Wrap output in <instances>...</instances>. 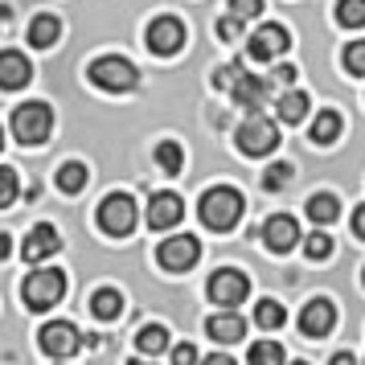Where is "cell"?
<instances>
[{
    "label": "cell",
    "instance_id": "cell-1",
    "mask_svg": "<svg viewBox=\"0 0 365 365\" xmlns=\"http://www.w3.org/2000/svg\"><path fill=\"white\" fill-rule=\"evenodd\" d=\"M242 193L238 189H230V185H217V189H210L205 197L197 201V214H201V222L210 226V230H234L238 226V217H242Z\"/></svg>",
    "mask_w": 365,
    "mask_h": 365
},
{
    "label": "cell",
    "instance_id": "cell-2",
    "mask_svg": "<svg viewBox=\"0 0 365 365\" xmlns=\"http://www.w3.org/2000/svg\"><path fill=\"white\" fill-rule=\"evenodd\" d=\"M53 132V111H50V103H21L17 111H13V135H17L25 148H37V144H46Z\"/></svg>",
    "mask_w": 365,
    "mask_h": 365
},
{
    "label": "cell",
    "instance_id": "cell-3",
    "mask_svg": "<svg viewBox=\"0 0 365 365\" xmlns=\"http://www.w3.org/2000/svg\"><path fill=\"white\" fill-rule=\"evenodd\" d=\"M214 86L230 91V99L238 103V107H259V103L267 99V78H259V74H247V66H242V62H230V66L217 70Z\"/></svg>",
    "mask_w": 365,
    "mask_h": 365
},
{
    "label": "cell",
    "instance_id": "cell-4",
    "mask_svg": "<svg viewBox=\"0 0 365 365\" xmlns=\"http://www.w3.org/2000/svg\"><path fill=\"white\" fill-rule=\"evenodd\" d=\"M62 296H66V275L53 271V267H46V271H29V279L21 283V299H25L29 312H46V308H53Z\"/></svg>",
    "mask_w": 365,
    "mask_h": 365
},
{
    "label": "cell",
    "instance_id": "cell-5",
    "mask_svg": "<svg viewBox=\"0 0 365 365\" xmlns=\"http://www.w3.org/2000/svg\"><path fill=\"white\" fill-rule=\"evenodd\" d=\"M91 83L103 86V91H132L135 83H140V70L128 62V58H119V53H107V58H99V62H91Z\"/></svg>",
    "mask_w": 365,
    "mask_h": 365
},
{
    "label": "cell",
    "instance_id": "cell-6",
    "mask_svg": "<svg viewBox=\"0 0 365 365\" xmlns=\"http://www.w3.org/2000/svg\"><path fill=\"white\" fill-rule=\"evenodd\" d=\"M238 148H242V156H271V152L279 148V128L271 123L267 115H247V123L238 128Z\"/></svg>",
    "mask_w": 365,
    "mask_h": 365
},
{
    "label": "cell",
    "instance_id": "cell-7",
    "mask_svg": "<svg viewBox=\"0 0 365 365\" xmlns=\"http://www.w3.org/2000/svg\"><path fill=\"white\" fill-rule=\"evenodd\" d=\"M135 222H140V214H135V201L128 193H111L99 205V230L111 238H128L135 230Z\"/></svg>",
    "mask_w": 365,
    "mask_h": 365
},
{
    "label": "cell",
    "instance_id": "cell-8",
    "mask_svg": "<svg viewBox=\"0 0 365 365\" xmlns=\"http://www.w3.org/2000/svg\"><path fill=\"white\" fill-rule=\"evenodd\" d=\"M287 46H292V34L283 29V25H259L255 34L247 37V53L255 58V62H275V58H283L287 53Z\"/></svg>",
    "mask_w": 365,
    "mask_h": 365
},
{
    "label": "cell",
    "instance_id": "cell-9",
    "mask_svg": "<svg viewBox=\"0 0 365 365\" xmlns=\"http://www.w3.org/2000/svg\"><path fill=\"white\" fill-rule=\"evenodd\" d=\"M250 296V279L242 271H234V267H222L210 275V299L222 304V308H238L242 299Z\"/></svg>",
    "mask_w": 365,
    "mask_h": 365
},
{
    "label": "cell",
    "instance_id": "cell-10",
    "mask_svg": "<svg viewBox=\"0 0 365 365\" xmlns=\"http://www.w3.org/2000/svg\"><path fill=\"white\" fill-rule=\"evenodd\" d=\"M37 336H41V349L50 353L53 361H66V357H74V353H78V345H83V332L74 329L70 320H50V324L37 332Z\"/></svg>",
    "mask_w": 365,
    "mask_h": 365
},
{
    "label": "cell",
    "instance_id": "cell-11",
    "mask_svg": "<svg viewBox=\"0 0 365 365\" xmlns=\"http://www.w3.org/2000/svg\"><path fill=\"white\" fill-rule=\"evenodd\" d=\"M255 238H263L267 250H275V255H287L292 247H299V222L292 214H275L263 222V230H255Z\"/></svg>",
    "mask_w": 365,
    "mask_h": 365
},
{
    "label": "cell",
    "instance_id": "cell-12",
    "mask_svg": "<svg viewBox=\"0 0 365 365\" xmlns=\"http://www.w3.org/2000/svg\"><path fill=\"white\" fill-rule=\"evenodd\" d=\"M156 259H160V267H165V271H189V267L201 259V242L193 238V234H177V238H165Z\"/></svg>",
    "mask_w": 365,
    "mask_h": 365
},
{
    "label": "cell",
    "instance_id": "cell-13",
    "mask_svg": "<svg viewBox=\"0 0 365 365\" xmlns=\"http://www.w3.org/2000/svg\"><path fill=\"white\" fill-rule=\"evenodd\" d=\"M185 46V25L177 17H156L148 25V50L156 58H173V53H181Z\"/></svg>",
    "mask_w": 365,
    "mask_h": 365
},
{
    "label": "cell",
    "instance_id": "cell-14",
    "mask_svg": "<svg viewBox=\"0 0 365 365\" xmlns=\"http://www.w3.org/2000/svg\"><path fill=\"white\" fill-rule=\"evenodd\" d=\"M58 250H62V234L53 230L50 222H37L34 230H29V238H25V247H21V259L25 263H46Z\"/></svg>",
    "mask_w": 365,
    "mask_h": 365
},
{
    "label": "cell",
    "instance_id": "cell-15",
    "mask_svg": "<svg viewBox=\"0 0 365 365\" xmlns=\"http://www.w3.org/2000/svg\"><path fill=\"white\" fill-rule=\"evenodd\" d=\"M332 324H336V308H332V299H312V304H304V312H299V332L304 336H329Z\"/></svg>",
    "mask_w": 365,
    "mask_h": 365
},
{
    "label": "cell",
    "instance_id": "cell-16",
    "mask_svg": "<svg viewBox=\"0 0 365 365\" xmlns=\"http://www.w3.org/2000/svg\"><path fill=\"white\" fill-rule=\"evenodd\" d=\"M181 217H185V201L177 197V193H152V201H148V226L156 234L173 230Z\"/></svg>",
    "mask_w": 365,
    "mask_h": 365
},
{
    "label": "cell",
    "instance_id": "cell-17",
    "mask_svg": "<svg viewBox=\"0 0 365 365\" xmlns=\"http://www.w3.org/2000/svg\"><path fill=\"white\" fill-rule=\"evenodd\" d=\"M205 332L214 336L217 345H238V341H242V332H247V320L234 312V308H222L217 316L205 320Z\"/></svg>",
    "mask_w": 365,
    "mask_h": 365
},
{
    "label": "cell",
    "instance_id": "cell-18",
    "mask_svg": "<svg viewBox=\"0 0 365 365\" xmlns=\"http://www.w3.org/2000/svg\"><path fill=\"white\" fill-rule=\"evenodd\" d=\"M34 78V66L21 50H4L0 53V86L4 91H21V86Z\"/></svg>",
    "mask_w": 365,
    "mask_h": 365
},
{
    "label": "cell",
    "instance_id": "cell-19",
    "mask_svg": "<svg viewBox=\"0 0 365 365\" xmlns=\"http://www.w3.org/2000/svg\"><path fill=\"white\" fill-rule=\"evenodd\" d=\"M58 37H62V21H58V17L41 13V17L29 21V46H37V50H50Z\"/></svg>",
    "mask_w": 365,
    "mask_h": 365
},
{
    "label": "cell",
    "instance_id": "cell-20",
    "mask_svg": "<svg viewBox=\"0 0 365 365\" xmlns=\"http://www.w3.org/2000/svg\"><path fill=\"white\" fill-rule=\"evenodd\" d=\"M308 107H312V103H308L304 91H287V95H279V103H275V115H279L283 123H292V128H296V123L308 119Z\"/></svg>",
    "mask_w": 365,
    "mask_h": 365
},
{
    "label": "cell",
    "instance_id": "cell-21",
    "mask_svg": "<svg viewBox=\"0 0 365 365\" xmlns=\"http://www.w3.org/2000/svg\"><path fill=\"white\" fill-rule=\"evenodd\" d=\"M86 308L99 316V320H115L123 312V296H119L115 287H99V292H91V304Z\"/></svg>",
    "mask_w": 365,
    "mask_h": 365
},
{
    "label": "cell",
    "instance_id": "cell-22",
    "mask_svg": "<svg viewBox=\"0 0 365 365\" xmlns=\"http://www.w3.org/2000/svg\"><path fill=\"white\" fill-rule=\"evenodd\" d=\"M308 217H312L316 226H332L341 217V201L332 197V193H312L308 197Z\"/></svg>",
    "mask_w": 365,
    "mask_h": 365
},
{
    "label": "cell",
    "instance_id": "cell-23",
    "mask_svg": "<svg viewBox=\"0 0 365 365\" xmlns=\"http://www.w3.org/2000/svg\"><path fill=\"white\" fill-rule=\"evenodd\" d=\"M135 349H140V353H148V357L165 353V349H168V329H165V324H144V329L135 332Z\"/></svg>",
    "mask_w": 365,
    "mask_h": 365
},
{
    "label": "cell",
    "instance_id": "cell-24",
    "mask_svg": "<svg viewBox=\"0 0 365 365\" xmlns=\"http://www.w3.org/2000/svg\"><path fill=\"white\" fill-rule=\"evenodd\" d=\"M336 135H341V115L324 107V111L316 115V123H312V144L324 148V144H336Z\"/></svg>",
    "mask_w": 365,
    "mask_h": 365
},
{
    "label": "cell",
    "instance_id": "cell-25",
    "mask_svg": "<svg viewBox=\"0 0 365 365\" xmlns=\"http://www.w3.org/2000/svg\"><path fill=\"white\" fill-rule=\"evenodd\" d=\"M58 189H62V193H83L86 189V165L70 160V165L58 168Z\"/></svg>",
    "mask_w": 365,
    "mask_h": 365
},
{
    "label": "cell",
    "instance_id": "cell-26",
    "mask_svg": "<svg viewBox=\"0 0 365 365\" xmlns=\"http://www.w3.org/2000/svg\"><path fill=\"white\" fill-rule=\"evenodd\" d=\"M283 320H287V312H283L279 299H259L255 304V324L259 329H279Z\"/></svg>",
    "mask_w": 365,
    "mask_h": 365
},
{
    "label": "cell",
    "instance_id": "cell-27",
    "mask_svg": "<svg viewBox=\"0 0 365 365\" xmlns=\"http://www.w3.org/2000/svg\"><path fill=\"white\" fill-rule=\"evenodd\" d=\"M156 165L165 168L168 177H177V173H181V165H185L181 144H177V140H160V148H156Z\"/></svg>",
    "mask_w": 365,
    "mask_h": 365
},
{
    "label": "cell",
    "instance_id": "cell-28",
    "mask_svg": "<svg viewBox=\"0 0 365 365\" xmlns=\"http://www.w3.org/2000/svg\"><path fill=\"white\" fill-rule=\"evenodd\" d=\"M336 21L345 29H365V0H336Z\"/></svg>",
    "mask_w": 365,
    "mask_h": 365
},
{
    "label": "cell",
    "instance_id": "cell-29",
    "mask_svg": "<svg viewBox=\"0 0 365 365\" xmlns=\"http://www.w3.org/2000/svg\"><path fill=\"white\" fill-rule=\"evenodd\" d=\"M292 177H296V168L279 160V165H271L263 173V189H267V193H279V189H287V185H292Z\"/></svg>",
    "mask_w": 365,
    "mask_h": 365
},
{
    "label": "cell",
    "instance_id": "cell-30",
    "mask_svg": "<svg viewBox=\"0 0 365 365\" xmlns=\"http://www.w3.org/2000/svg\"><path fill=\"white\" fill-rule=\"evenodd\" d=\"M17 193H21V185H17V168L0 165V210H9V205L17 201Z\"/></svg>",
    "mask_w": 365,
    "mask_h": 365
},
{
    "label": "cell",
    "instance_id": "cell-31",
    "mask_svg": "<svg viewBox=\"0 0 365 365\" xmlns=\"http://www.w3.org/2000/svg\"><path fill=\"white\" fill-rule=\"evenodd\" d=\"M250 365H283V349L275 341H259L250 345Z\"/></svg>",
    "mask_w": 365,
    "mask_h": 365
},
{
    "label": "cell",
    "instance_id": "cell-32",
    "mask_svg": "<svg viewBox=\"0 0 365 365\" xmlns=\"http://www.w3.org/2000/svg\"><path fill=\"white\" fill-rule=\"evenodd\" d=\"M304 255H308V259H329L332 255V238L324 230H312L308 238H304Z\"/></svg>",
    "mask_w": 365,
    "mask_h": 365
},
{
    "label": "cell",
    "instance_id": "cell-33",
    "mask_svg": "<svg viewBox=\"0 0 365 365\" xmlns=\"http://www.w3.org/2000/svg\"><path fill=\"white\" fill-rule=\"evenodd\" d=\"M345 70L357 74V78L365 74V41H349L345 46Z\"/></svg>",
    "mask_w": 365,
    "mask_h": 365
},
{
    "label": "cell",
    "instance_id": "cell-34",
    "mask_svg": "<svg viewBox=\"0 0 365 365\" xmlns=\"http://www.w3.org/2000/svg\"><path fill=\"white\" fill-rule=\"evenodd\" d=\"M230 13L234 17H242V21H250V17L263 13V0H230Z\"/></svg>",
    "mask_w": 365,
    "mask_h": 365
},
{
    "label": "cell",
    "instance_id": "cell-35",
    "mask_svg": "<svg viewBox=\"0 0 365 365\" xmlns=\"http://www.w3.org/2000/svg\"><path fill=\"white\" fill-rule=\"evenodd\" d=\"M238 34H242V17H234V13H230V17L217 21V37H222V41H234Z\"/></svg>",
    "mask_w": 365,
    "mask_h": 365
},
{
    "label": "cell",
    "instance_id": "cell-36",
    "mask_svg": "<svg viewBox=\"0 0 365 365\" xmlns=\"http://www.w3.org/2000/svg\"><path fill=\"white\" fill-rule=\"evenodd\" d=\"M173 365H197V349H193V341H181V345L173 349Z\"/></svg>",
    "mask_w": 365,
    "mask_h": 365
},
{
    "label": "cell",
    "instance_id": "cell-37",
    "mask_svg": "<svg viewBox=\"0 0 365 365\" xmlns=\"http://www.w3.org/2000/svg\"><path fill=\"white\" fill-rule=\"evenodd\" d=\"M353 234L365 242V205H357V214H353Z\"/></svg>",
    "mask_w": 365,
    "mask_h": 365
},
{
    "label": "cell",
    "instance_id": "cell-38",
    "mask_svg": "<svg viewBox=\"0 0 365 365\" xmlns=\"http://www.w3.org/2000/svg\"><path fill=\"white\" fill-rule=\"evenodd\" d=\"M275 78H279V83H296V66H275Z\"/></svg>",
    "mask_w": 365,
    "mask_h": 365
},
{
    "label": "cell",
    "instance_id": "cell-39",
    "mask_svg": "<svg viewBox=\"0 0 365 365\" xmlns=\"http://www.w3.org/2000/svg\"><path fill=\"white\" fill-rule=\"evenodd\" d=\"M329 365H357V357H353V353H336Z\"/></svg>",
    "mask_w": 365,
    "mask_h": 365
},
{
    "label": "cell",
    "instance_id": "cell-40",
    "mask_svg": "<svg viewBox=\"0 0 365 365\" xmlns=\"http://www.w3.org/2000/svg\"><path fill=\"white\" fill-rule=\"evenodd\" d=\"M201 365H234V361H230V357H226V353H214V357H205V361H201Z\"/></svg>",
    "mask_w": 365,
    "mask_h": 365
},
{
    "label": "cell",
    "instance_id": "cell-41",
    "mask_svg": "<svg viewBox=\"0 0 365 365\" xmlns=\"http://www.w3.org/2000/svg\"><path fill=\"white\" fill-rule=\"evenodd\" d=\"M9 250H13V242H9V234H0V259H9Z\"/></svg>",
    "mask_w": 365,
    "mask_h": 365
},
{
    "label": "cell",
    "instance_id": "cell-42",
    "mask_svg": "<svg viewBox=\"0 0 365 365\" xmlns=\"http://www.w3.org/2000/svg\"><path fill=\"white\" fill-rule=\"evenodd\" d=\"M4 25H9V9H4V4H0V29H4Z\"/></svg>",
    "mask_w": 365,
    "mask_h": 365
},
{
    "label": "cell",
    "instance_id": "cell-43",
    "mask_svg": "<svg viewBox=\"0 0 365 365\" xmlns=\"http://www.w3.org/2000/svg\"><path fill=\"white\" fill-rule=\"evenodd\" d=\"M0 148H4V128H0Z\"/></svg>",
    "mask_w": 365,
    "mask_h": 365
},
{
    "label": "cell",
    "instance_id": "cell-44",
    "mask_svg": "<svg viewBox=\"0 0 365 365\" xmlns=\"http://www.w3.org/2000/svg\"><path fill=\"white\" fill-rule=\"evenodd\" d=\"M132 365H152V361H132Z\"/></svg>",
    "mask_w": 365,
    "mask_h": 365
},
{
    "label": "cell",
    "instance_id": "cell-45",
    "mask_svg": "<svg viewBox=\"0 0 365 365\" xmlns=\"http://www.w3.org/2000/svg\"><path fill=\"white\" fill-rule=\"evenodd\" d=\"M292 365H308V361H292Z\"/></svg>",
    "mask_w": 365,
    "mask_h": 365
},
{
    "label": "cell",
    "instance_id": "cell-46",
    "mask_svg": "<svg viewBox=\"0 0 365 365\" xmlns=\"http://www.w3.org/2000/svg\"><path fill=\"white\" fill-rule=\"evenodd\" d=\"M361 279H365V271H361Z\"/></svg>",
    "mask_w": 365,
    "mask_h": 365
},
{
    "label": "cell",
    "instance_id": "cell-47",
    "mask_svg": "<svg viewBox=\"0 0 365 365\" xmlns=\"http://www.w3.org/2000/svg\"><path fill=\"white\" fill-rule=\"evenodd\" d=\"M58 365H62V361H58Z\"/></svg>",
    "mask_w": 365,
    "mask_h": 365
},
{
    "label": "cell",
    "instance_id": "cell-48",
    "mask_svg": "<svg viewBox=\"0 0 365 365\" xmlns=\"http://www.w3.org/2000/svg\"><path fill=\"white\" fill-rule=\"evenodd\" d=\"M361 365H365V361H361Z\"/></svg>",
    "mask_w": 365,
    "mask_h": 365
}]
</instances>
